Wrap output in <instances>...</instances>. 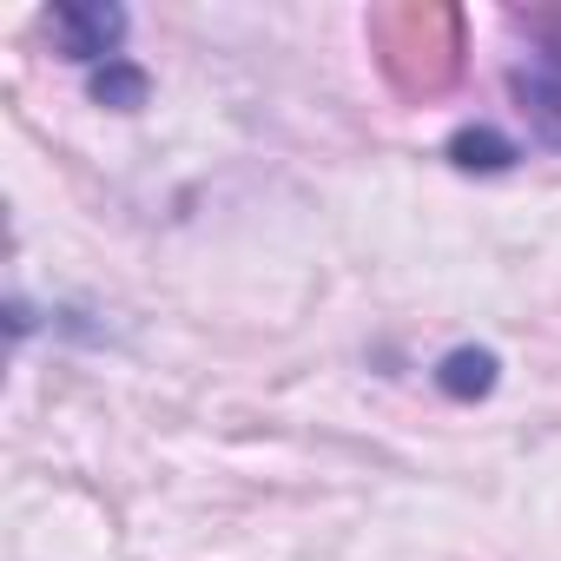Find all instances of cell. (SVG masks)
<instances>
[{"instance_id": "cell-1", "label": "cell", "mask_w": 561, "mask_h": 561, "mask_svg": "<svg viewBox=\"0 0 561 561\" xmlns=\"http://www.w3.org/2000/svg\"><path fill=\"white\" fill-rule=\"evenodd\" d=\"M126 8H54L47 14V34H54V54L67 67H113L126 60Z\"/></svg>"}, {"instance_id": "cell-2", "label": "cell", "mask_w": 561, "mask_h": 561, "mask_svg": "<svg viewBox=\"0 0 561 561\" xmlns=\"http://www.w3.org/2000/svg\"><path fill=\"white\" fill-rule=\"evenodd\" d=\"M508 93H515V113H522L528 139L548 146V152H561V47L528 54L508 73Z\"/></svg>"}, {"instance_id": "cell-3", "label": "cell", "mask_w": 561, "mask_h": 561, "mask_svg": "<svg viewBox=\"0 0 561 561\" xmlns=\"http://www.w3.org/2000/svg\"><path fill=\"white\" fill-rule=\"evenodd\" d=\"M495 383H502V357H495L489 344H456V351H443V364H436V390H443L449 403H482Z\"/></svg>"}, {"instance_id": "cell-4", "label": "cell", "mask_w": 561, "mask_h": 561, "mask_svg": "<svg viewBox=\"0 0 561 561\" xmlns=\"http://www.w3.org/2000/svg\"><path fill=\"white\" fill-rule=\"evenodd\" d=\"M443 152H449V165H456V172H508V165L522 159V152H515V139H502L495 126H462Z\"/></svg>"}, {"instance_id": "cell-5", "label": "cell", "mask_w": 561, "mask_h": 561, "mask_svg": "<svg viewBox=\"0 0 561 561\" xmlns=\"http://www.w3.org/2000/svg\"><path fill=\"white\" fill-rule=\"evenodd\" d=\"M146 93H152V73H146L139 60H113V67H100V73H93V100H100V106H113V113H139V106H146Z\"/></svg>"}]
</instances>
